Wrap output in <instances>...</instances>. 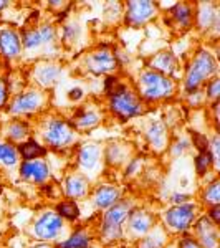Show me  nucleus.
Here are the masks:
<instances>
[{
    "instance_id": "obj_15",
    "label": "nucleus",
    "mask_w": 220,
    "mask_h": 248,
    "mask_svg": "<svg viewBox=\"0 0 220 248\" xmlns=\"http://www.w3.org/2000/svg\"><path fill=\"white\" fill-rule=\"evenodd\" d=\"M22 40L20 33L14 29L0 30V57L5 60H15L22 55Z\"/></svg>"
},
{
    "instance_id": "obj_16",
    "label": "nucleus",
    "mask_w": 220,
    "mask_h": 248,
    "mask_svg": "<svg viewBox=\"0 0 220 248\" xmlns=\"http://www.w3.org/2000/svg\"><path fill=\"white\" fill-rule=\"evenodd\" d=\"M78 166L81 167L86 174H93L98 170L99 164H101V149L98 144L94 142H86L79 147L78 155H77Z\"/></svg>"
},
{
    "instance_id": "obj_1",
    "label": "nucleus",
    "mask_w": 220,
    "mask_h": 248,
    "mask_svg": "<svg viewBox=\"0 0 220 248\" xmlns=\"http://www.w3.org/2000/svg\"><path fill=\"white\" fill-rule=\"evenodd\" d=\"M219 63L214 53H210L205 48H201L194 58L190 60L189 66L186 70V78H184V91L186 94L192 96L201 90L204 83H207L210 78L217 77Z\"/></svg>"
},
{
    "instance_id": "obj_8",
    "label": "nucleus",
    "mask_w": 220,
    "mask_h": 248,
    "mask_svg": "<svg viewBox=\"0 0 220 248\" xmlns=\"http://www.w3.org/2000/svg\"><path fill=\"white\" fill-rule=\"evenodd\" d=\"M63 227H65V220L60 217L57 212L45 210L35 220L31 232L42 242H51V240L60 237V233L63 232Z\"/></svg>"
},
{
    "instance_id": "obj_26",
    "label": "nucleus",
    "mask_w": 220,
    "mask_h": 248,
    "mask_svg": "<svg viewBox=\"0 0 220 248\" xmlns=\"http://www.w3.org/2000/svg\"><path fill=\"white\" fill-rule=\"evenodd\" d=\"M5 136L10 139V142H23L27 141V138L30 136V126L27 121H20V119H15V121L9 123L5 129Z\"/></svg>"
},
{
    "instance_id": "obj_47",
    "label": "nucleus",
    "mask_w": 220,
    "mask_h": 248,
    "mask_svg": "<svg viewBox=\"0 0 220 248\" xmlns=\"http://www.w3.org/2000/svg\"><path fill=\"white\" fill-rule=\"evenodd\" d=\"M167 248H177V247H167Z\"/></svg>"
},
{
    "instance_id": "obj_23",
    "label": "nucleus",
    "mask_w": 220,
    "mask_h": 248,
    "mask_svg": "<svg viewBox=\"0 0 220 248\" xmlns=\"http://www.w3.org/2000/svg\"><path fill=\"white\" fill-rule=\"evenodd\" d=\"M18 157L22 161H33V159H43L48 153V149L43 144H40L37 139H27L17 146Z\"/></svg>"
},
{
    "instance_id": "obj_28",
    "label": "nucleus",
    "mask_w": 220,
    "mask_h": 248,
    "mask_svg": "<svg viewBox=\"0 0 220 248\" xmlns=\"http://www.w3.org/2000/svg\"><path fill=\"white\" fill-rule=\"evenodd\" d=\"M0 164L5 167H15L20 164L17 146H14L10 141H0Z\"/></svg>"
},
{
    "instance_id": "obj_4",
    "label": "nucleus",
    "mask_w": 220,
    "mask_h": 248,
    "mask_svg": "<svg viewBox=\"0 0 220 248\" xmlns=\"http://www.w3.org/2000/svg\"><path fill=\"white\" fill-rule=\"evenodd\" d=\"M134 209L133 201L129 199H121L105 210L101 220V237L106 242H118L125 235V223L129 215V212Z\"/></svg>"
},
{
    "instance_id": "obj_7",
    "label": "nucleus",
    "mask_w": 220,
    "mask_h": 248,
    "mask_svg": "<svg viewBox=\"0 0 220 248\" xmlns=\"http://www.w3.org/2000/svg\"><path fill=\"white\" fill-rule=\"evenodd\" d=\"M45 105V94L40 90H25L20 91L14 96L7 105L10 114L14 116H22V114H30L37 113Z\"/></svg>"
},
{
    "instance_id": "obj_6",
    "label": "nucleus",
    "mask_w": 220,
    "mask_h": 248,
    "mask_svg": "<svg viewBox=\"0 0 220 248\" xmlns=\"http://www.w3.org/2000/svg\"><path fill=\"white\" fill-rule=\"evenodd\" d=\"M197 210L199 205L192 202L173 205L171 209L164 212V225H166L167 230L175 232V233H186L197 218Z\"/></svg>"
},
{
    "instance_id": "obj_10",
    "label": "nucleus",
    "mask_w": 220,
    "mask_h": 248,
    "mask_svg": "<svg viewBox=\"0 0 220 248\" xmlns=\"http://www.w3.org/2000/svg\"><path fill=\"white\" fill-rule=\"evenodd\" d=\"M85 66L88 71L94 75H113L119 66V62L116 58V51H111L108 48H98L91 51L85 58Z\"/></svg>"
},
{
    "instance_id": "obj_22",
    "label": "nucleus",
    "mask_w": 220,
    "mask_h": 248,
    "mask_svg": "<svg viewBox=\"0 0 220 248\" xmlns=\"http://www.w3.org/2000/svg\"><path fill=\"white\" fill-rule=\"evenodd\" d=\"M149 68L157 71V73L166 75V77H171V75H174L175 70H177V58H175V55L173 51L162 50L151 58Z\"/></svg>"
},
{
    "instance_id": "obj_33",
    "label": "nucleus",
    "mask_w": 220,
    "mask_h": 248,
    "mask_svg": "<svg viewBox=\"0 0 220 248\" xmlns=\"http://www.w3.org/2000/svg\"><path fill=\"white\" fill-rule=\"evenodd\" d=\"M62 37H63V42L68 43V45H75V43L81 38V27H79L77 22L66 23V25L63 27Z\"/></svg>"
},
{
    "instance_id": "obj_21",
    "label": "nucleus",
    "mask_w": 220,
    "mask_h": 248,
    "mask_svg": "<svg viewBox=\"0 0 220 248\" xmlns=\"http://www.w3.org/2000/svg\"><path fill=\"white\" fill-rule=\"evenodd\" d=\"M65 194L70 201H77V199H83L88 194L90 189V181L86 175L83 174H70L65 179Z\"/></svg>"
},
{
    "instance_id": "obj_30",
    "label": "nucleus",
    "mask_w": 220,
    "mask_h": 248,
    "mask_svg": "<svg viewBox=\"0 0 220 248\" xmlns=\"http://www.w3.org/2000/svg\"><path fill=\"white\" fill-rule=\"evenodd\" d=\"M55 212H57L63 220H77V218H79V214H81L77 201L60 202L57 205V209H55Z\"/></svg>"
},
{
    "instance_id": "obj_40",
    "label": "nucleus",
    "mask_w": 220,
    "mask_h": 248,
    "mask_svg": "<svg viewBox=\"0 0 220 248\" xmlns=\"http://www.w3.org/2000/svg\"><path fill=\"white\" fill-rule=\"evenodd\" d=\"M139 169H141V159L134 157V159H131V161H127L125 174L126 175H136L139 172Z\"/></svg>"
},
{
    "instance_id": "obj_27",
    "label": "nucleus",
    "mask_w": 220,
    "mask_h": 248,
    "mask_svg": "<svg viewBox=\"0 0 220 248\" xmlns=\"http://www.w3.org/2000/svg\"><path fill=\"white\" fill-rule=\"evenodd\" d=\"M91 235L86 230L79 229L70 235L66 240L58 243V248H90L91 247Z\"/></svg>"
},
{
    "instance_id": "obj_35",
    "label": "nucleus",
    "mask_w": 220,
    "mask_h": 248,
    "mask_svg": "<svg viewBox=\"0 0 220 248\" xmlns=\"http://www.w3.org/2000/svg\"><path fill=\"white\" fill-rule=\"evenodd\" d=\"M205 94L212 101H219V96H220V78L219 77L210 78L209 81L205 83Z\"/></svg>"
},
{
    "instance_id": "obj_25",
    "label": "nucleus",
    "mask_w": 220,
    "mask_h": 248,
    "mask_svg": "<svg viewBox=\"0 0 220 248\" xmlns=\"http://www.w3.org/2000/svg\"><path fill=\"white\" fill-rule=\"evenodd\" d=\"M171 17L179 27L182 29H189V27L194 23V7L190 3L181 2V3H174L169 10Z\"/></svg>"
},
{
    "instance_id": "obj_19",
    "label": "nucleus",
    "mask_w": 220,
    "mask_h": 248,
    "mask_svg": "<svg viewBox=\"0 0 220 248\" xmlns=\"http://www.w3.org/2000/svg\"><path fill=\"white\" fill-rule=\"evenodd\" d=\"M62 77V68L53 62H43L38 63L33 68V78L42 88L53 86L58 81V78Z\"/></svg>"
},
{
    "instance_id": "obj_43",
    "label": "nucleus",
    "mask_w": 220,
    "mask_h": 248,
    "mask_svg": "<svg viewBox=\"0 0 220 248\" xmlns=\"http://www.w3.org/2000/svg\"><path fill=\"white\" fill-rule=\"evenodd\" d=\"M83 96H85V91H83V88H79V86L71 88V90L68 91V98H70L71 101H79Z\"/></svg>"
},
{
    "instance_id": "obj_24",
    "label": "nucleus",
    "mask_w": 220,
    "mask_h": 248,
    "mask_svg": "<svg viewBox=\"0 0 220 248\" xmlns=\"http://www.w3.org/2000/svg\"><path fill=\"white\" fill-rule=\"evenodd\" d=\"M99 121H101V114H99L98 111L85 108V109H79L78 113L73 116V121H71V124H73V127L78 133V131L93 129L94 126H98Z\"/></svg>"
},
{
    "instance_id": "obj_46",
    "label": "nucleus",
    "mask_w": 220,
    "mask_h": 248,
    "mask_svg": "<svg viewBox=\"0 0 220 248\" xmlns=\"http://www.w3.org/2000/svg\"><path fill=\"white\" fill-rule=\"evenodd\" d=\"M31 248H53V247L48 245V243H38V245H33Z\"/></svg>"
},
{
    "instance_id": "obj_14",
    "label": "nucleus",
    "mask_w": 220,
    "mask_h": 248,
    "mask_svg": "<svg viewBox=\"0 0 220 248\" xmlns=\"http://www.w3.org/2000/svg\"><path fill=\"white\" fill-rule=\"evenodd\" d=\"M127 230L138 238H142L154 229V217L144 209H133L126 218Z\"/></svg>"
},
{
    "instance_id": "obj_12",
    "label": "nucleus",
    "mask_w": 220,
    "mask_h": 248,
    "mask_svg": "<svg viewBox=\"0 0 220 248\" xmlns=\"http://www.w3.org/2000/svg\"><path fill=\"white\" fill-rule=\"evenodd\" d=\"M195 240L202 248H219V227L210 222L207 215L195 218L194 222Z\"/></svg>"
},
{
    "instance_id": "obj_32",
    "label": "nucleus",
    "mask_w": 220,
    "mask_h": 248,
    "mask_svg": "<svg viewBox=\"0 0 220 248\" xmlns=\"http://www.w3.org/2000/svg\"><path fill=\"white\" fill-rule=\"evenodd\" d=\"M127 155V147L121 146L118 142H111L110 146L106 147V153H105V161L110 164H121L125 162Z\"/></svg>"
},
{
    "instance_id": "obj_11",
    "label": "nucleus",
    "mask_w": 220,
    "mask_h": 248,
    "mask_svg": "<svg viewBox=\"0 0 220 248\" xmlns=\"http://www.w3.org/2000/svg\"><path fill=\"white\" fill-rule=\"evenodd\" d=\"M20 40H22L23 50L33 51L45 45H51L57 40V30H55L53 25L45 23V25H40L37 29L23 30V33L20 35Z\"/></svg>"
},
{
    "instance_id": "obj_39",
    "label": "nucleus",
    "mask_w": 220,
    "mask_h": 248,
    "mask_svg": "<svg viewBox=\"0 0 220 248\" xmlns=\"http://www.w3.org/2000/svg\"><path fill=\"white\" fill-rule=\"evenodd\" d=\"M177 248H202V247L194 237H190V235H184V237L179 240Z\"/></svg>"
},
{
    "instance_id": "obj_17",
    "label": "nucleus",
    "mask_w": 220,
    "mask_h": 248,
    "mask_svg": "<svg viewBox=\"0 0 220 248\" xmlns=\"http://www.w3.org/2000/svg\"><path fill=\"white\" fill-rule=\"evenodd\" d=\"M121 201V189L114 184H101L93 192V205L98 210H106Z\"/></svg>"
},
{
    "instance_id": "obj_29",
    "label": "nucleus",
    "mask_w": 220,
    "mask_h": 248,
    "mask_svg": "<svg viewBox=\"0 0 220 248\" xmlns=\"http://www.w3.org/2000/svg\"><path fill=\"white\" fill-rule=\"evenodd\" d=\"M164 243H166V233H164V230L159 229V227H154L149 233L142 237L141 243H139V248H164Z\"/></svg>"
},
{
    "instance_id": "obj_2",
    "label": "nucleus",
    "mask_w": 220,
    "mask_h": 248,
    "mask_svg": "<svg viewBox=\"0 0 220 248\" xmlns=\"http://www.w3.org/2000/svg\"><path fill=\"white\" fill-rule=\"evenodd\" d=\"M136 93L144 103H157L162 99H169L175 93V81L171 77L147 68L139 73Z\"/></svg>"
},
{
    "instance_id": "obj_38",
    "label": "nucleus",
    "mask_w": 220,
    "mask_h": 248,
    "mask_svg": "<svg viewBox=\"0 0 220 248\" xmlns=\"http://www.w3.org/2000/svg\"><path fill=\"white\" fill-rule=\"evenodd\" d=\"M189 147H190L189 141H186V139H181V141H177L175 144L171 146V153H173V155H175V157H179V155H182L187 149H189Z\"/></svg>"
},
{
    "instance_id": "obj_20",
    "label": "nucleus",
    "mask_w": 220,
    "mask_h": 248,
    "mask_svg": "<svg viewBox=\"0 0 220 248\" xmlns=\"http://www.w3.org/2000/svg\"><path fill=\"white\" fill-rule=\"evenodd\" d=\"M146 139L154 151L161 153V151H164L167 147V141H169L167 126L162 121H159V119L157 121H151L146 129Z\"/></svg>"
},
{
    "instance_id": "obj_13",
    "label": "nucleus",
    "mask_w": 220,
    "mask_h": 248,
    "mask_svg": "<svg viewBox=\"0 0 220 248\" xmlns=\"http://www.w3.org/2000/svg\"><path fill=\"white\" fill-rule=\"evenodd\" d=\"M18 174L23 181L33 184H43L50 179V167L43 159L33 161H22L18 164Z\"/></svg>"
},
{
    "instance_id": "obj_37",
    "label": "nucleus",
    "mask_w": 220,
    "mask_h": 248,
    "mask_svg": "<svg viewBox=\"0 0 220 248\" xmlns=\"http://www.w3.org/2000/svg\"><path fill=\"white\" fill-rule=\"evenodd\" d=\"M10 101V81L7 78H0V109L7 108Z\"/></svg>"
},
{
    "instance_id": "obj_41",
    "label": "nucleus",
    "mask_w": 220,
    "mask_h": 248,
    "mask_svg": "<svg viewBox=\"0 0 220 248\" xmlns=\"http://www.w3.org/2000/svg\"><path fill=\"white\" fill-rule=\"evenodd\" d=\"M207 217H209V220L214 223V225L219 227V223H220V205L209 207V210H207Z\"/></svg>"
},
{
    "instance_id": "obj_31",
    "label": "nucleus",
    "mask_w": 220,
    "mask_h": 248,
    "mask_svg": "<svg viewBox=\"0 0 220 248\" xmlns=\"http://www.w3.org/2000/svg\"><path fill=\"white\" fill-rule=\"evenodd\" d=\"M202 201L209 207L212 205H220V181L214 179L205 186V189L202 192Z\"/></svg>"
},
{
    "instance_id": "obj_18",
    "label": "nucleus",
    "mask_w": 220,
    "mask_h": 248,
    "mask_svg": "<svg viewBox=\"0 0 220 248\" xmlns=\"http://www.w3.org/2000/svg\"><path fill=\"white\" fill-rule=\"evenodd\" d=\"M194 22L201 30H210L219 27V10L214 3H201L194 9Z\"/></svg>"
},
{
    "instance_id": "obj_44",
    "label": "nucleus",
    "mask_w": 220,
    "mask_h": 248,
    "mask_svg": "<svg viewBox=\"0 0 220 248\" xmlns=\"http://www.w3.org/2000/svg\"><path fill=\"white\" fill-rule=\"evenodd\" d=\"M189 201V195L186 194H174L173 197H171V202L174 203V205H181V203H186Z\"/></svg>"
},
{
    "instance_id": "obj_3",
    "label": "nucleus",
    "mask_w": 220,
    "mask_h": 248,
    "mask_svg": "<svg viewBox=\"0 0 220 248\" xmlns=\"http://www.w3.org/2000/svg\"><path fill=\"white\" fill-rule=\"evenodd\" d=\"M108 108L116 118L121 121L138 118L146 109V103L139 98L136 90L129 88L127 85L119 83L118 86L108 94Z\"/></svg>"
},
{
    "instance_id": "obj_36",
    "label": "nucleus",
    "mask_w": 220,
    "mask_h": 248,
    "mask_svg": "<svg viewBox=\"0 0 220 248\" xmlns=\"http://www.w3.org/2000/svg\"><path fill=\"white\" fill-rule=\"evenodd\" d=\"M190 138H192V144L197 149V153H202V151H209V138L205 134L199 133V131H190Z\"/></svg>"
},
{
    "instance_id": "obj_5",
    "label": "nucleus",
    "mask_w": 220,
    "mask_h": 248,
    "mask_svg": "<svg viewBox=\"0 0 220 248\" xmlns=\"http://www.w3.org/2000/svg\"><path fill=\"white\" fill-rule=\"evenodd\" d=\"M77 129L71 121L65 118H50L45 123L43 129V141L45 147L51 149H66L77 141Z\"/></svg>"
},
{
    "instance_id": "obj_45",
    "label": "nucleus",
    "mask_w": 220,
    "mask_h": 248,
    "mask_svg": "<svg viewBox=\"0 0 220 248\" xmlns=\"http://www.w3.org/2000/svg\"><path fill=\"white\" fill-rule=\"evenodd\" d=\"M9 5H10V2H5V0H0V12H3Z\"/></svg>"
},
{
    "instance_id": "obj_42",
    "label": "nucleus",
    "mask_w": 220,
    "mask_h": 248,
    "mask_svg": "<svg viewBox=\"0 0 220 248\" xmlns=\"http://www.w3.org/2000/svg\"><path fill=\"white\" fill-rule=\"evenodd\" d=\"M118 85H119V78L116 77V75H108L106 79H105V91H106V94H110Z\"/></svg>"
},
{
    "instance_id": "obj_34",
    "label": "nucleus",
    "mask_w": 220,
    "mask_h": 248,
    "mask_svg": "<svg viewBox=\"0 0 220 248\" xmlns=\"http://www.w3.org/2000/svg\"><path fill=\"white\" fill-rule=\"evenodd\" d=\"M195 170H197L199 175H205L207 172L210 170V167L214 166V159H212L210 151H202V153H197V157H195Z\"/></svg>"
},
{
    "instance_id": "obj_9",
    "label": "nucleus",
    "mask_w": 220,
    "mask_h": 248,
    "mask_svg": "<svg viewBox=\"0 0 220 248\" xmlns=\"http://www.w3.org/2000/svg\"><path fill=\"white\" fill-rule=\"evenodd\" d=\"M157 14V5L149 0H133L123 5V17H125L126 25L129 27H141L146 25L149 20H153Z\"/></svg>"
}]
</instances>
